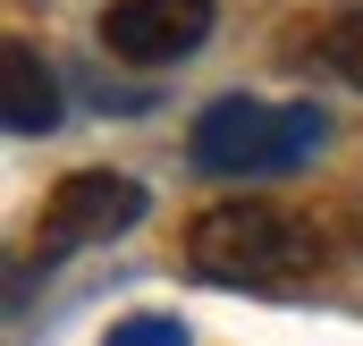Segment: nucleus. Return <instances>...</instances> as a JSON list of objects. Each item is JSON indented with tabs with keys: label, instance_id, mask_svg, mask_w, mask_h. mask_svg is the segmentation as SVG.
<instances>
[{
	"label": "nucleus",
	"instance_id": "nucleus-6",
	"mask_svg": "<svg viewBox=\"0 0 363 346\" xmlns=\"http://www.w3.org/2000/svg\"><path fill=\"white\" fill-rule=\"evenodd\" d=\"M313 51H321V68H338V77L363 93V0H347V9L313 34Z\"/></svg>",
	"mask_w": 363,
	"mask_h": 346
},
{
	"label": "nucleus",
	"instance_id": "nucleus-4",
	"mask_svg": "<svg viewBox=\"0 0 363 346\" xmlns=\"http://www.w3.org/2000/svg\"><path fill=\"white\" fill-rule=\"evenodd\" d=\"M220 0H110L101 9V51L127 68H169L211 34Z\"/></svg>",
	"mask_w": 363,
	"mask_h": 346
},
{
	"label": "nucleus",
	"instance_id": "nucleus-7",
	"mask_svg": "<svg viewBox=\"0 0 363 346\" xmlns=\"http://www.w3.org/2000/svg\"><path fill=\"white\" fill-rule=\"evenodd\" d=\"M101 346H186V321H169V313H135V321H118Z\"/></svg>",
	"mask_w": 363,
	"mask_h": 346
},
{
	"label": "nucleus",
	"instance_id": "nucleus-2",
	"mask_svg": "<svg viewBox=\"0 0 363 346\" xmlns=\"http://www.w3.org/2000/svg\"><path fill=\"white\" fill-rule=\"evenodd\" d=\"M330 110L321 101H262V93H220L186 127V161L203 177H287L321 161Z\"/></svg>",
	"mask_w": 363,
	"mask_h": 346
},
{
	"label": "nucleus",
	"instance_id": "nucleus-1",
	"mask_svg": "<svg viewBox=\"0 0 363 346\" xmlns=\"http://www.w3.org/2000/svg\"><path fill=\"white\" fill-rule=\"evenodd\" d=\"M186 262L211 287H254V296H296L330 270V237L279 203H211L186 228Z\"/></svg>",
	"mask_w": 363,
	"mask_h": 346
},
{
	"label": "nucleus",
	"instance_id": "nucleus-8",
	"mask_svg": "<svg viewBox=\"0 0 363 346\" xmlns=\"http://www.w3.org/2000/svg\"><path fill=\"white\" fill-rule=\"evenodd\" d=\"M355 245H363V211H355Z\"/></svg>",
	"mask_w": 363,
	"mask_h": 346
},
{
	"label": "nucleus",
	"instance_id": "nucleus-5",
	"mask_svg": "<svg viewBox=\"0 0 363 346\" xmlns=\"http://www.w3.org/2000/svg\"><path fill=\"white\" fill-rule=\"evenodd\" d=\"M0 127L9 135H51L60 127V77L34 43H0Z\"/></svg>",
	"mask_w": 363,
	"mask_h": 346
},
{
	"label": "nucleus",
	"instance_id": "nucleus-3",
	"mask_svg": "<svg viewBox=\"0 0 363 346\" xmlns=\"http://www.w3.org/2000/svg\"><path fill=\"white\" fill-rule=\"evenodd\" d=\"M144 220V186L118 169H68L43 194V220H34V262H68L85 245H110Z\"/></svg>",
	"mask_w": 363,
	"mask_h": 346
}]
</instances>
